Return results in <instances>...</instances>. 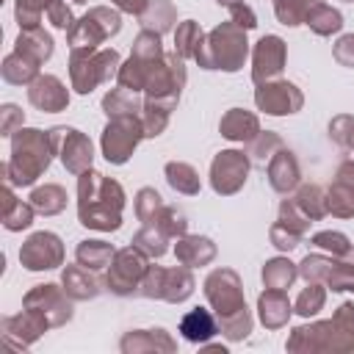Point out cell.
<instances>
[{
	"label": "cell",
	"mask_w": 354,
	"mask_h": 354,
	"mask_svg": "<svg viewBox=\"0 0 354 354\" xmlns=\"http://www.w3.org/2000/svg\"><path fill=\"white\" fill-rule=\"evenodd\" d=\"M169 235L163 232V230H158V227H152V224H144L136 235H133V246L136 249H141L149 260H158V257H163L166 252H169Z\"/></svg>",
	"instance_id": "41"
},
{
	"label": "cell",
	"mask_w": 354,
	"mask_h": 354,
	"mask_svg": "<svg viewBox=\"0 0 354 354\" xmlns=\"http://www.w3.org/2000/svg\"><path fill=\"white\" fill-rule=\"evenodd\" d=\"M185 80H188L185 58H180L171 50L155 64V69H152V75L147 80V88H144V100L155 102V105H160L166 111H174L177 102H180V94L185 88Z\"/></svg>",
	"instance_id": "7"
},
{
	"label": "cell",
	"mask_w": 354,
	"mask_h": 354,
	"mask_svg": "<svg viewBox=\"0 0 354 354\" xmlns=\"http://www.w3.org/2000/svg\"><path fill=\"white\" fill-rule=\"evenodd\" d=\"M169 119H171V111H166V108H160V105L144 100L141 124H144V136H147V138H158V136H163V130L169 127Z\"/></svg>",
	"instance_id": "51"
},
{
	"label": "cell",
	"mask_w": 354,
	"mask_h": 354,
	"mask_svg": "<svg viewBox=\"0 0 354 354\" xmlns=\"http://www.w3.org/2000/svg\"><path fill=\"white\" fill-rule=\"evenodd\" d=\"M144 30H155L160 36L174 33L177 28V8L171 0H147V8L138 14Z\"/></svg>",
	"instance_id": "31"
},
{
	"label": "cell",
	"mask_w": 354,
	"mask_h": 354,
	"mask_svg": "<svg viewBox=\"0 0 354 354\" xmlns=\"http://www.w3.org/2000/svg\"><path fill=\"white\" fill-rule=\"evenodd\" d=\"M50 141H53V152L55 158L61 160V166L69 171V174H83L88 169H94V144L91 138L77 130V127H69V124H55L50 127Z\"/></svg>",
	"instance_id": "11"
},
{
	"label": "cell",
	"mask_w": 354,
	"mask_h": 354,
	"mask_svg": "<svg viewBox=\"0 0 354 354\" xmlns=\"http://www.w3.org/2000/svg\"><path fill=\"white\" fill-rule=\"evenodd\" d=\"M72 3H77V6H83V3H88V0H72Z\"/></svg>",
	"instance_id": "62"
},
{
	"label": "cell",
	"mask_w": 354,
	"mask_h": 354,
	"mask_svg": "<svg viewBox=\"0 0 354 354\" xmlns=\"http://www.w3.org/2000/svg\"><path fill=\"white\" fill-rule=\"evenodd\" d=\"M293 315V301L288 299L285 290H274V288H266L260 296H257V321L266 326V329H282L288 326Z\"/></svg>",
	"instance_id": "24"
},
{
	"label": "cell",
	"mask_w": 354,
	"mask_h": 354,
	"mask_svg": "<svg viewBox=\"0 0 354 354\" xmlns=\"http://www.w3.org/2000/svg\"><path fill=\"white\" fill-rule=\"evenodd\" d=\"M254 105L266 116H293L304 108V94L296 83L274 77L266 83H257L254 88Z\"/></svg>",
	"instance_id": "16"
},
{
	"label": "cell",
	"mask_w": 354,
	"mask_h": 354,
	"mask_svg": "<svg viewBox=\"0 0 354 354\" xmlns=\"http://www.w3.org/2000/svg\"><path fill=\"white\" fill-rule=\"evenodd\" d=\"M64 241L50 230L30 232L19 246V266L25 271H53L64 266Z\"/></svg>",
	"instance_id": "15"
},
{
	"label": "cell",
	"mask_w": 354,
	"mask_h": 354,
	"mask_svg": "<svg viewBox=\"0 0 354 354\" xmlns=\"http://www.w3.org/2000/svg\"><path fill=\"white\" fill-rule=\"evenodd\" d=\"M152 227L163 230L169 238H180V235L188 232V216L177 205H163L160 213L152 218Z\"/></svg>",
	"instance_id": "46"
},
{
	"label": "cell",
	"mask_w": 354,
	"mask_h": 354,
	"mask_svg": "<svg viewBox=\"0 0 354 354\" xmlns=\"http://www.w3.org/2000/svg\"><path fill=\"white\" fill-rule=\"evenodd\" d=\"M47 19L53 22V28H58V30H64V33H69L72 25L77 22L75 14H72V8L66 6V0H53L50 8H47Z\"/></svg>",
	"instance_id": "57"
},
{
	"label": "cell",
	"mask_w": 354,
	"mask_h": 354,
	"mask_svg": "<svg viewBox=\"0 0 354 354\" xmlns=\"http://www.w3.org/2000/svg\"><path fill=\"white\" fill-rule=\"evenodd\" d=\"M279 221H285L288 227H293L296 232H301V235H307L310 232V218L304 216V210L293 202V196H288V199H282L279 202Z\"/></svg>",
	"instance_id": "55"
},
{
	"label": "cell",
	"mask_w": 354,
	"mask_h": 354,
	"mask_svg": "<svg viewBox=\"0 0 354 354\" xmlns=\"http://www.w3.org/2000/svg\"><path fill=\"white\" fill-rule=\"evenodd\" d=\"M147 268H149V257L141 249H136L133 243L124 249H116V254H113V260L102 277L105 290L113 296H122V299L138 296V288H141Z\"/></svg>",
	"instance_id": "8"
},
{
	"label": "cell",
	"mask_w": 354,
	"mask_h": 354,
	"mask_svg": "<svg viewBox=\"0 0 354 354\" xmlns=\"http://www.w3.org/2000/svg\"><path fill=\"white\" fill-rule=\"evenodd\" d=\"M324 304H326V285L324 282H307L293 301V313L301 318H313L324 310Z\"/></svg>",
	"instance_id": "42"
},
{
	"label": "cell",
	"mask_w": 354,
	"mask_h": 354,
	"mask_svg": "<svg viewBox=\"0 0 354 354\" xmlns=\"http://www.w3.org/2000/svg\"><path fill=\"white\" fill-rule=\"evenodd\" d=\"M249 30H243L241 25H235L232 19L216 25L213 30L205 33L194 61L202 66V69H218V72H238L243 69L246 58L252 55V47H249Z\"/></svg>",
	"instance_id": "3"
},
{
	"label": "cell",
	"mask_w": 354,
	"mask_h": 354,
	"mask_svg": "<svg viewBox=\"0 0 354 354\" xmlns=\"http://www.w3.org/2000/svg\"><path fill=\"white\" fill-rule=\"evenodd\" d=\"M55 152L50 141V130L19 127L11 136V158L3 163V183L14 188H30L50 169Z\"/></svg>",
	"instance_id": "2"
},
{
	"label": "cell",
	"mask_w": 354,
	"mask_h": 354,
	"mask_svg": "<svg viewBox=\"0 0 354 354\" xmlns=\"http://www.w3.org/2000/svg\"><path fill=\"white\" fill-rule=\"evenodd\" d=\"M202 290H205L207 307L216 313V318H227V315H232V313L246 307L243 279H241V274L235 268H227V266L213 268L205 277Z\"/></svg>",
	"instance_id": "10"
},
{
	"label": "cell",
	"mask_w": 354,
	"mask_h": 354,
	"mask_svg": "<svg viewBox=\"0 0 354 354\" xmlns=\"http://www.w3.org/2000/svg\"><path fill=\"white\" fill-rule=\"evenodd\" d=\"M33 218H36V207L19 199L14 194V185L3 183V227L8 232H22L33 224Z\"/></svg>",
	"instance_id": "30"
},
{
	"label": "cell",
	"mask_w": 354,
	"mask_h": 354,
	"mask_svg": "<svg viewBox=\"0 0 354 354\" xmlns=\"http://www.w3.org/2000/svg\"><path fill=\"white\" fill-rule=\"evenodd\" d=\"M127 205L122 183L105 177L97 169L77 174V221L86 230L116 232L122 227V210Z\"/></svg>",
	"instance_id": "1"
},
{
	"label": "cell",
	"mask_w": 354,
	"mask_h": 354,
	"mask_svg": "<svg viewBox=\"0 0 354 354\" xmlns=\"http://www.w3.org/2000/svg\"><path fill=\"white\" fill-rule=\"evenodd\" d=\"M326 207L335 218H354V158L337 166L326 188Z\"/></svg>",
	"instance_id": "20"
},
{
	"label": "cell",
	"mask_w": 354,
	"mask_h": 354,
	"mask_svg": "<svg viewBox=\"0 0 354 354\" xmlns=\"http://www.w3.org/2000/svg\"><path fill=\"white\" fill-rule=\"evenodd\" d=\"M218 133L227 141L235 144H249L257 133H260V116L246 111V108H230L221 119H218Z\"/></svg>",
	"instance_id": "27"
},
{
	"label": "cell",
	"mask_w": 354,
	"mask_h": 354,
	"mask_svg": "<svg viewBox=\"0 0 354 354\" xmlns=\"http://www.w3.org/2000/svg\"><path fill=\"white\" fill-rule=\"evenodd\" d=\"M218 254V246L213 243V238L207 235H180L177 243H174V257L177 263L188 266V268H202V266H210Z\"/></svg>",
	"instance_id": "25"
},
{
	"label": "cell",
	"mask_w": 354,
	"mask_h": 354,
	"mask_svg": "<svg viewBox=\"0 0 354 354\" xmlns=\"http://www.w3.org/2000/svg\"><path fill=\"white\" fill-rule=\"evenodd\" d=\"M144 124H141V116H116V119H108V124L102 127V136H100V149H102V158L113 166H124L133 152L138 149V144L144 141Z\"/></svg>",
	"instance_id": "9"
},
{
	"label": "cell",
	"mask_w": 354,
	"mask_h": 354,
	"mask_svg": "<svg viewBox=\"0 0 354 354\" xmlns=\"http://www.w3.org/2000/svg\"><path fill=\"white\" fill-rule=\"evenodd\" d=\"M122 55L113 47H97V50H69V83L75 94H91L97 86L111 83V77L119 75Z\"/></svg>",
	"instance_id": "4"
},
{
	"label": "cell",
	"mask_w": 354,
	"mask_h": 354,
	"mask_svg": "<svg viewBox=\"0 0 354 354\" xmlns=\"http://www.w3.org/2000/svg\"><path fill=\"white\" fill-rule=\"evenodd\" d=\"M282 147H285V141H282L279 133H274V130H260V133L246 144V155H249L252 166L266 169L268 160H271Z\"/></svg>",
	"instance_id": "39"
},
{
	"label": "cell",
	"mask_w": 354,
	"mask_h": 354,
	"mask_svg": "<svg viewBox=\"0 0 354 354\" xmlns=\"http://www.w3.org/2000/svg\"><path fill=\"white\" fill-rule=\"evenodd\" d=\"M310 243H313L315 249L332 254V257H346V260L354 257V243L348 241L346 232H337V230H321V232H315V235L310 238Z\"/></svg>",
	"instance_id": "44"
},
{
	"label": "cell",
	"mask_w": 354,
	"mask_h": 354,
	"mask_svg": "<svg viewBox=\"0 0 354 354\" xmlns=\"http://www.w3.org/2000/svg\"><path fill=\"white\" fill-rule=\"evenodd\" d=\"M285 348L293 354H318V351H329V354H346L343 337L335 326L332 318L326 321H313V324H299L290 329Z\"/></svg>",
	"instance_id": "12"
},
{
	"label": "cell",
	"mask_w": 354,
	"mask_h": 354,
	"mask_svg": "<svg viewBox=\"0 0 354 354\" xmlns=\"http://www.w3.org/2000/svg\"><path fill=\"white\" fill-rule=\"evenodd\" d=\"M329 138H332L337 147H343L346 152L354 155V116H351V113H337V116H332V122H329Z\"/></svg>",
	"instance_id": "53"
},
{
	"label": "cell",
	"mask_w": 354,
	"mask_h": 354,
	"mask_svg": "<svg viewBox=\"0 0 354 354\" xmlns=\"http://www.w3.org/2000/svg\"><path fill=\"white\" fill-rule=\"evenodd\" d=\"M119 30H122V11L119 8L91 6L83 17H77L72 30L66 33V41H69V50H97L100 44L113 39Z\"/></svg>",
	"instance_id": "6"
},
{
	"label": "cell",
	"mask_w": 354,
	"mask_h": 354,
	"mask_svg": "<svg viewBox=\"0 0 354 354\" xmlns=\"http://www.w3.org/2000/svg\"><path fill=\"white\" fill-rule=\"evenodd\" d=\"M196 290V279H194V268L188 266H171V268H163V266H149L144 279H141V288H138V296L141 299H155V301H166V304H183L194 296Z\"/></svg>",
	"instance_id": "5"
},
{
	"label": "cell",
	"mask_w": 354,
	"mask_h": 354,
	"mask_svg": "<svg viewBox=\"0 0 354 354\" xmlns=\"http://www.w3.org/2000/svg\"><path fill=\"white\" fill-rule=\"evenodd\" d=\"M343 3H354V0H343Z\"/></svg>",
	"instance_id": "63"
},
{
	"label": "cell",
	"mask_w": 354,
	"mask_h": 354,
	"mask_svg": "<svg viewBox=\"0 0 354 354\" xmlns=\"http://www.w3.org/2000/svg\"><path fill=\"white\" fill-rule=\"evenodd\" d=\"M249 169H252V160L243 149H221L210 160V174H207L210 188L218 196H232L246 185Z\"/></svg>",
	"instance_id": "13"
},
{
	"label": "cell",
	"mask_w": 354,
	"mask_h": 354,
	"mask_svg": "<svg viewBox=\"0 0 354 354\" xmlns=\"http://www.w3.org/2000/svg\"><path fill=\"white\" fill-rule=\"evenodd\" d=\"M301 238H304L301 232H296L293 227H288V224H285V221H279V218L268 227V241H271V246H274V249H279V252H285V254H288V252H293V249L301 243Z\"/></svg>",
	"instance_id": "54"
},
{
	"label": "cell",
	"mask_w": 354,
	"mask_h": 354,
	"mask_svg": "<svg viewBox=\"0 0 354 354\" xmlns=\"http://www.w3.org/2000/svg\"><path fill=\"white\" fill-rule=\"evenodd\" d=\"M266 177H268V185H271L277 194H282V196H288L290 191H296L299 183H301V166H299L296 152L288 149V147H282V149L268 160Z\"/></svg>",
	"instance_id": "22"
},
{
	"label": "cell",
	"mask_w": 354,
	"mask_h": 354,
	"mask_svg": "<svg viewBox=\"0 0 354 354\" xmlns=\"http://www.w3.org/2000/svg\"><path fill=\"white\" fill-rule=\"evenodd\" d=\"M102 113L108 119H116V116H141L144 111V94L141 91H133V88H124V86H113L105 91L102 97Z\"/></svg>",
	"instance_id": "29"
},
{
	"label": "cell",
	"mask_w": 354,
	"mask_h": 354,
	"mask_svg": "<svg viewBox=\"0 0 354 354\" xmlns=\"http://www.w3.org/2000/svg\"><path fill=\"white\" fill-rule=\"evenodd\" d=\"M28 102L41 113H61L69 108V88L64 86L61 77L41 72L28 86Z\"/></svg>",
	"instance_id": "19"
},
{
	"label": "cell",
	"mask_w": 354,
	"mask_h": 354,
	"mask_svg": "<svg viewBox=\"0 0 354 354\" xmlns=\"http://www.w3.org/2000/svg\"><path fill=\"white\" fill-rule=\"evenodd\" d=\"M0 75H3V80L11 83V86H30L41 72H39V64H36V61H30V58H25L22 53L11 50V53L3 58V64H0Z\"/></svg>",
	"instance_id": "36"
},
{
	"label": "cell",
	"mask_w": 354,
	"mask_h": 354,
	"mask_svg": "<svg viewBox=\"0 0 354 354\" xmlns=\"http://www.w3.org/2000/svg\"><path fill=\"white\" fill-rule=\"evenodd\" d=\"M293 202L304 210V216L310 221H321L324 216H329V207H326V188L315 185V183H299L296 194H293Z\"/></svg>",
	"instance_id": "38"
},
{
	"label": "cell",
	"mask_w": 354,
	"mask_h": 354,
	"mask_svg": "<svg viewBox=\"0 0 354 354\" xmlns=\"http://www.w3.org/2000/svg\"><path fill=\"white\" fill-rule=\"evenodd\" d=\"M252 329H254V318H252V310H249V307H243V310H238V313H232V315H227V318H218V332H221L230 343L246 340V337L252 335Z\"/></svg>",
	"instance_id": "45"
},
{
	"label": "cell",
	"mask_w": 354,
	"mask_h": 354,
	"mask_svg": "<svg viewBox=\"0 0 354 354\" xmlns=\"http://www.w3.org/2000/svg\"><path fill=\"white\" fill-rule=\"evenodd\" d=\"M111 6L119 8L122 14H133V17H138V14L147 8V0H111Z\"/></svg>",
	"instance_id": "60"
},
{
	"label": "cell",
	"mask_w": 354,
	"mask_h": 354,
	"mask_svg": "<svg viewBox=\"0 0 354 354\" xmlns=\"http://www.w3.org/2000/svg\"><path fill=\"white\" fill-rule=\"evenodd\" d=\"M304 25H307L315 36H335V33L343 30V14H340L335 6H329L326 0H321L318 6L310 8Z\"/></svg>",
	"instance_id": "37"
},
{
	"label": "cell",
	"mask_w": 354,
	"mask_h": 354,
	"mask_svg": "<svg viewBox=\"0 0 354 354\" xmlns=\"http://www.w3.org/2000/svg\"><path fill=\"white\" fill-rule=\"evenodd\" d=\"M335 260H337V257H332V254L313 252V254H307L301 263H296V266H299V277H301L304 282H324V279L329 277Z\"/></svg>",
	"instance_id": "47"
},
{
	"label": "cell",
	"mask_w": 354,
	"mask_h": 354,
	"mask_svg": "<svg viewBox=\"0 0 354 354\" xmlns=\"http://www.w3.org/2000/svg\"><path fill=\"white\" fill-rule=\"evenodd\" d=\"M288 64V44L277 33H266L252 47V83H266L282 75Z\"/></svg>",
	"instance_id": "17"
},
{
	"label": "cell",
	"mask_w": 354,
	"mask_h": 354,
	"mask_svg": "<svg viewBox=\"0 0 354 354\" xmlns=\"http://www.w3.org/2000/svg\"><path fill=\"white\" fill-rule=\"evenodd\" d=\"M202 39H205V33H202L199 22H196V19H183V22H177V28H174V53L188 61V58L196 55Z\"/></svg>",
	"instance_id": "40"
},
{
	"label": "cell",
	"mask_w": 354,
	"mask_h": 354,
	"mask_svg": "<svg viewBox=\"0 0 354 354\" xmlns=\"http://www.w3.org/2000/svg\"><path fill=\"white\" fill-rule=\"evenodd\" d=\"M163 177L169 183L171 191L183 194V196H196L202 191V180H199V171L185 163V160H169L163 166Z\"/></svg>",
	"instance_id": "33"
},
{
	"label": "cell",
	"mask_w": 354,
	"mask_h": 354,
	"mask_svg": "<svg viewBox=\"0 0 354 354\" xmlns=\"http://www.w3.org/2000/svg\"><path fill=\"white\" fill-rule=\"evenodd\" d=\"M271 3H274V17L279 19V25L299 28V25H304L310 8L318 6L321 0H271Z\"/></svg>",
	"instance_id": "43"
},
{
	"label": "cell",
	"mask_w": 354,
	"mask_h": 354,
	"mask_svg": "<svg viewBox=\"0 0 354 354\" xmlns=\"http://www.w3.org/2000/svg\"><path fill=\"white\" fill-rule=\"evenodd\" d=\"M218 6H224V8H230V6H235V3H246V0H216Z\"/></svg>",
	"instance_id": "61"
},
{
	"label": "cell",
	"mask_w": 354,
	"mask_h": 354,
	"mask_svg": "<svg viewBox=\"0 0 354 354\" xmlns=\"http://www.w3.org/2000/svg\"><path fill=\"white\" fill-rule=\"evenodd\" d=\"M163 205H166V202H163V196H160L155 188L144 185V188H138V191H136L133 207H136V218H138L141 224H152V218L160 213V207H163Z\"/></svg>",
	"instance_id": "48"
},
{
	"label": "cell",
	"mask_w": 354,
	"mask_h": 354,
	"mask_svg": "<svg viewBox=\"0 0 354 354\" xmlns=\"http://www.w3.org/2000/svg\"><path fill=\"white\" fill-rule=\"evenodd\" d=\"M14 50L41 66V64H47V61L53 58L55 41H53V36H50L41 25H39V28H19V36H17V41H14Z\"/></svg>",
	"instance_id": "28"
},
{
	"label": "cell",
	"mask_w": 354,
	"mask_h": 354,
	"mask_svg": "<svg viewBox=\"0 0 354 354\" xmlns=\"http://www.w3.org/2000/svg\"><path fill=\"white\" fill-rule=\"evenodd\" d=\"M28 202L36 207L39 216H58V213L66 210L69 196H66V188H64V185H58V183H44V185H36V188L30 191Z\"/></svg>",
	"instance_id": "35"
},
{
	"label": "cell",
	"mask_w": 354,
	"mask_h": 354,
	"mask_svg": "<svg viewBox=\"0 0 354 354\" xmlns=\"http://www.w3.org/2000/svg\"><path fill=\"white\" fill-rule=\"evenodd\" d=\"M47 329H53L50 321L39 310H30V307H22V313L17 315H6L0 324L3 340L11 343L14 348H30Z\"/></svg>",
	"instance_id": "18"
},
{
	"label": "cell",
	"mask_w": 354,
	"mask_h": 354,
	"mask_svg": "<svg viewBox=\"0 0 354 354\" xmlns=\"http://www.w3.org/2000/svg\"><path fill=\"white\" fill-rule=\"evenodd\" d=\"M324 285L332 293H354V263L346 257H337L329 277L324 279Z\"/></svg>",
	"instance_id": "49"
},
{
	"label": "cell",
	"mask_w": 354,
	"mask_h": 354,
	"mask_svg": "<svg viewBox=\"0 0 354 354\" xmlns=\"http://www.w3.org/2000/svg\"><path fill=\"white\" fill-rule=\"evenodd\" d=\"M19 127H25V111L14 102H6L0 105V136L11 138Z\"/></svg>",
	"instance_id": "56"
},
{
	"label": "cell",
	"mask_w": 354,
	"mask_h": 354,
	"mask_svg": "<svg viewBox=\"0 0 354 354\" xmlns=\"http://www.w3.org/2000/svg\"><path fill=\"white\" fill-rule=\"evenodd\" d=\"M332 58H335L340 66L354 69V33L337 36V41L332 44Z\"/></svg>",
	"instance_id": "58"
},
{
	"label": "cell",
	"mask_w": 354,
	"mask_h": 354,
	"mask_svg": "<svg viewBox=\"0 0 354 354\" xmlns=\"http://www.w3.org/2000/svg\"><path fill=\"white\" fill-rule=\"evenodd\" d=\"M22 307H30V310H39L53 329L58 326H66L75 315V307H72V299L69 293L64 290L61 282H44V285H33L25 296H22Z\"/></svg>",
	"instance_id": "14"
},
{
	"label": "cell",
	"mask_w": 354,
	"mask_h": 354,
	"mask_svg": "<svg viewBox=\"0 0 354 354\" xmlns=\"http://www.w3.org/2000/svg\"><path fill=\"white\" fill-rule=\"evenodd\" d=\"M227 11H230V19H232L235 25H241L243 30H254V28H257V14L252 11L249 3H235V6H230Z\"/></svg>",
	"instance_id": "59"
},
{
	"label": "cell",
	"mask_w": 354,
	"mask_h": 354,
	"mask_svg": "<svg viewBox=\"0 0 354 354\" xmlns=\"http://www.w3.org/2000/svg\"><path fill=\"white\" fill-rule=\"evenodd\" d=\"M113 254H116V249H113L108 241H102V238H86V241H80V243L75 246V260H77L80 266L97 271V274L111 266Z\"/></svg>",
	"instance_id": "34"
},
{
	"label": "cell",
	"mask_w": 354,
	"mask_h": 354,
	"mask_svg": "<svg viewBox=\"0 0 354 354\" xmlns=\"http://www.w3.org/2000/svg\"><path fill=\"white\" fill-rule=\"evenodd\" d=\"M332 321L343 337V346H346V354L354 351V301H340L337 310L332 313Z\"/></svg>",
	"instance_id": "52"
},
{
	"label": "cell",
	"mask_w": 354,
	"mask_h": 354,
	"mask_svg": "<svg viewBox=\"0 0 354 354\" xmlns=\"http://www.w3.org/2000/svg\"><path fill=\"white\" fill-rule=\"evenodd\" d=\"M119 351L122 354H149V351H166L174 354L177 351V340L163 329V326H152V329H130L122 335L119 340Z\"/></svg>",
	"instance_id": "21"
},
{
	"label": "cell",
	"mask_w": 354,
	"mask_h": 354,
	"mask_svg": "<svg viewBox=\"0 0 354 354\" xmlns=\"http://www.w3.org/2000/svg\"><path fill=\"white\" fill-rule=\"evenodd\" d=\"M53 0H14V19L19 28H39Z\"/></svg>",
	"instance_id": "50"
},
{
	"label": "cell",
	"mask_w": 354,
	"mask_h": 354,
	"mask_svg": "<svg viewBox=\"0 0 354 354\" xmlns=\"http://www.w3.org/2000/svg\"><path fill=\"white\" fill-rule=\"evenodd\" d=\"M61 285L72 301H91L105 290V282L97 277V271H91L80 263L61 268Z\"/></svg>",
	"instance_id": "23"
},
{
	"label": "cell",
	"mask_w": 354,
	"mask_h": 354,
	"mask_svg": "<svg viewBox=\"0 0 354 354\" xmlns=\"http://www.w3.org/2000/svg\"><path fill=\"white\" fill-rule=\"evenodd\" d=\"M260 279H263V288L288 290V288H293V282L299 279V266H296L288 254H277V257H271V260L263 263Z\"/></svg>",
	"instance_id": "32"
},
{
	"label": "cell",
	"mask_w": 354,
	"mask_h": 354,
	"mask_svg": "<svg viewBox=\"0 0 354 354\" xmlns=\"http://www.w3.org/2000/svg\"><path fill=\"white\" fill-rule=\"evenodd\" d=\"M180 335L188 340V343H194V346H205L207 340H213L216 335H218V318H216V313L213 310H207V307H194V310H188L183 318H180Z\"/></svg>",
	"instance_id": "26"
}]
</instances>
